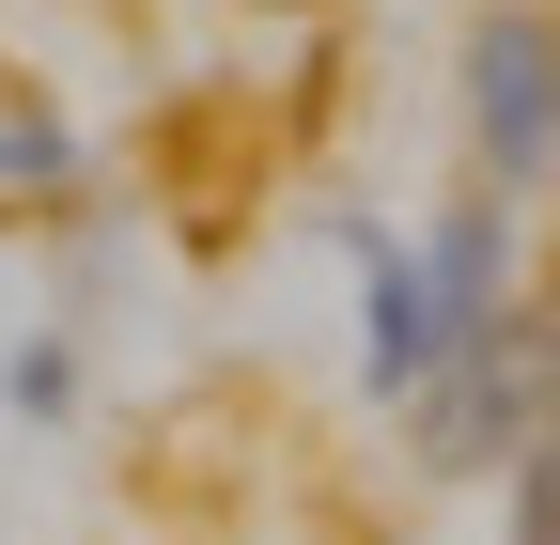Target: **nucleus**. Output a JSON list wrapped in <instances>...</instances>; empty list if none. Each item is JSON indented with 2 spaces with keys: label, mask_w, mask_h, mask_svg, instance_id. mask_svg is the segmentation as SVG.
Masks as SVG:
<instances>
[{
  "label": "nucleus",
  "mask_w": 560,
  "mask_h": 545,
  "mask_svg": "<svg viewBox=\"0 0 560 545\" xmlns=\"http://www.w3.org/2000/svg\"><path fill=\"white\" fill-rule=\"evenodd\" d=\"M452 94H467V156L499 202L560 187V16L545 0H482L467 47H452Z\"/></svg>",
  "instance_id": "nucleus-1"
},
{
  "label": "nucleus",
  "mask_w": 560,
  "mask_h": 545,
  "mask_svg": "<svg viewBox=\"0 0 560 545\" xmlns=\"http://www.w3.org/2000/svg\"><path fill=\"white\" fill-rule=\"evenodd\" d=\"M405 421H420V467H452V484L514 467V452L560 421V312H545V297H514V327H499L482 359H452L436 390L405 405Z\"/></svg>",
  "instance_id": "nucleus-2"
},
{
  "label": "nucleus",
  "mask_w": 560,
  "mask_h": 545,
  "mask_svg": "<svg viewBox=\"0 0 560 545\" xmlns=\"http://www.w3.org/2000/svg\"><path fill=\"white\" fill-rule=\"evenodd\" d=\"M359 390L374 405L436 390V281H420V234H359Z\"/></svg>",
  "instance_id": "nucleus-3"
},
{
  "label": "nucleus",
  "mask_w": 560,
  "mask_h": 545,
  "mask_svg": "<svg viewBox=\"0 0 560 545\" xmlns=\"http://www.w3.org/2000/svg\"><path fill=\"white\" fill-rule=\"evenodd\" d=\"M0 405H16V421H62V405H79V344H62V327H32V344L0 359Z\"/></svg>",
  "instance_id": "nucleus-4"
},
{
  "label": "nucleus",
  "mask_w": 560,
  "mask_h": 545,
  "mask_svg": "<svg viewBox=\"0 0 560 545\" xmlns=\"http://www.w3.org/2000/svg\"><path fill=\"white\" fill-rule=\"evenodd\" d=\"M0 172H16V187L47 202V187H79V141H62L47 109H0Z\"/></svg>",
  "instance_id": "nucleus-5"
},
{
  "label": "nucleus",
  "mask_w": 560,
  "mask_h": 545,
  "mask_svg": "<svg viewBox=\"0 0 560 545\" xmlns=\"http://www.w3.org/2000/svg\"><path fill=\"white\" fill-rule=\"evenodd\" d=\"M499 484H514V545H560V421H545V437L499 467Z\"/></svg>",
  "instance_id": "nucleus-6"
}]
</instances>
